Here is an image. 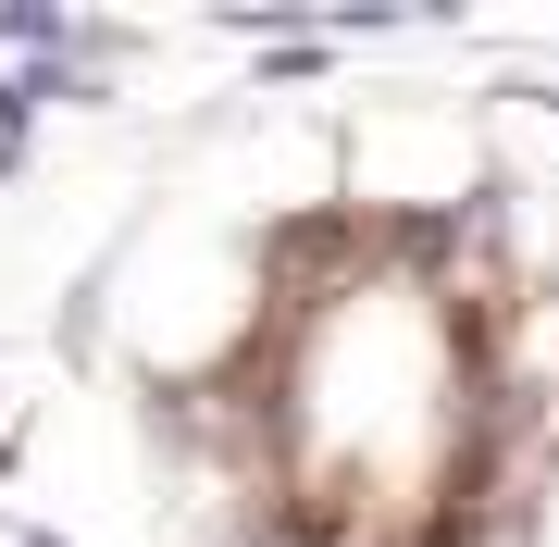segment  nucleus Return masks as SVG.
Returning <instances> with one entry per match:
<instances>
[{
	"label": "nucleus",
	"mask_w": 559,
	"mask_h": 547,
	"mask_svg": "<svg viewBox=\"0 0 559 547\" xmlns=\"http://www.w3.org/2000/svg\"><path fill=\"white\" fill-rule=\"evenodd\" d=\"M0 547H75V535H50V523H0Z\"/></svg>",
	"instance_id": "obj_1"
},
{
	"label": "nucleus",
	"mask_w": 559,
	"mask_h": 547,
	"mask_svg": "<svg viewBox=\"0 0 559 547\" xmlns=\"http://www.w3.org/2000/svg\"><path fill=\"white\" fill-rule=\"evenodd\" d=\"M510 100H522V112H547V124H559V87H510Z\"/></svg>",
	"instance_id": "obj_2"
}]
</instances>
